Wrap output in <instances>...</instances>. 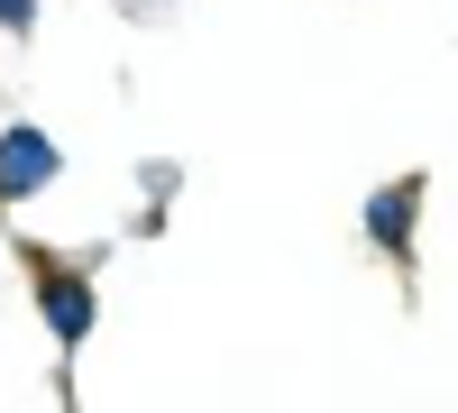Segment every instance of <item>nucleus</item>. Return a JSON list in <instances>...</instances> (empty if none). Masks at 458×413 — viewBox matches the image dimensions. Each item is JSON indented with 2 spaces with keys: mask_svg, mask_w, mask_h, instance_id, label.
I'll return each mask as SVG.
<instances>
[{
  "mask_svg": "<svg viewBox=\"0 0 458 413\" xmlns=\"http://www.w3.org/2000/svg\"><path fill=\"white\" fill-rule=\"evenodd\" d=\"M37 304H47V322L64 331V340H83V331H92V285H83V276H47Z\"/></svg>",
  "mask_w": 458,
  "mask_h": 413,
  "instance_id": "obj_2",
  "label": "nucleus"
},
{
  "mask_svg": "<svg viewBox=\"0 0 458 413\" xmlns=\"http://www.w3.org/2000/svg\"><path fill=\"white\" fill-rule=\"evenodd\" d=\"M0 19H10V28H28V19H37V10H28V0H0Z\"/></svg>",
  "mask_w": 458,
  "mask_h": 413,
  "instance_id": "obj_4",
  "label": "nucleus"
},
{
  "mask_svg": "<svg viewBox=\"0 0 458 413\" xmlns=\"http://www.w3.org/2000/svg\"><path fill=\"white\" fill-rule=\"evenodd\" d=\"M412 202H422V184H394V194H376V202H367L376 248H412Z\"/></svg>",
  "mask_w": 458,
  "mask_h": 413,
  "instance_id": "obj_3",
  "label": "nucleus"
},
{
  "mask_svg": "<svg viewBox=\"0 0 458 413\" xmlns=\"http://www.w3.org/2000/svg\"><path fill=\"white\" fill-rule=\"evenodd\" d=\"M47 175H55L47 129H10V138H0V194H37Z\"/></svg>",
  "mask_w": 458,
  "mask_h": 413,
  "instance_id": "obj_1",
  "label": "nucleus"
}]
</instances>
